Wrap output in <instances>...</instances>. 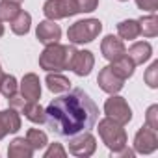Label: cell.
I'll use <instances>...</instances> for the list:
<instances>
[{
	"label": "cell",
	"mask_w": 158,
	"mask_h": 158,
	"mask_svg": "<svg viewBox=\"0 0 158 158\" xmlns=\"http://www.w3.org/2000/svg\"><path fill=\"white\" fill-rule=\"evenodd\" d=\"M117 34H119L121 39L132 41V39H136L138 35H141V34H139V23H138V21H132V19L121 21V23L117 24Z\"/></svg>",
	"instance_id": "cell-21"
},
{
	"label": "cell",
	"mask_w": 158,
	"mask_h": 158,
	"mask_svg": "<svg viewBox=\"0 0 158 158\" xmlns=\"http://www.w3.org/2000/svg\"><path fill=\"white\" fill-rule=\"evenodd\" d=\"M35 35H37L39 43H43V45H52V43H58V41H60V37H61V28H60V24H56V21L47 19V21H43V23L37 24Z\"/></svg>",
	"instance_id": "cell-11"
},
{
	"label": "cell",
	"mask_w": 158,
	"mask_h": 158,
	"mask_svg": "<svg viewBox=\"0 0 158 158\" xmlns=\"http://www.w3.org/2000/svg\"><path fill=\"white\" fill-rule=\"evenodd\" d=\"M43 13L47 19L58 21L65 17H73L80 11H78V6L74 0H47L43 6Z\"/></svg>",
	"instance_id": "cell-6"
},
{
	"label": "cell",
	"mask_w": 158,
	"mask_h": 158,
	"mask_svg": "<svg viewBox=\"0 0 158 158\" xmlns=\"http://www.w3.org/2000/svg\"><path fill=\"white\" fill-rule=\"evenodd\" d=\"M23 114L26 115V119L28 121H32V123H45L47 121V114H45V110L37 104V101H28L24 106H23Z\"/></svg>",
	"instance_id": "cell-19"
},
{
	"label": "cell",
	"mask_w": 158,
	"mask_h": 158,
	"mask_svg": "<svg viewBox=\"0 0 158 158\" xmlns=\"http://www.w3.org/2000/svg\"><path fill=\"white\" fill-rule=\"evenodd\" d=\"M45 82H47V88H48L52 93H65V91H69V88H71L69 78H65V76L60 74V73H52V71L47 74Z\"/></svg>",
	"instance_id": "cell-18"
},
{
	"label": "cell",
	"mask_w": 158,
	"mask_h": 158,
	"mask_svg": "<svg viewBox=\"0 0 158 158\" xmlns=\"http://www.w3.org/2000/svg\"><path fill=\"white\" fill-rule=\"evenodd\" d=\"M19 128H21V117L17 110L10 108L0 112V139L6 138L8 134H15Z\"/></svg>",
	"instance_id": "cell-14"
},
{
	"label": "cell",
	"mask_w": 158,
	"mask_h": 158,
	"mask_svg": "<svg viewBox=\"0 0 158 158\" xmlns=\"http://www.w3.org/2000/svg\"><path fill=\"white\" fill-rule=\"evenodd\" d=\"M30 24H32L30 13H26L24 10H21L17 13V17L11 21V32L17 34V35H26L30 32Z\"/></svg>",
	"instance_id": "cell-20"
},
{
	"label": "cell",
	"mask_w": 158,
	"mask_h": 158,
	"mask_svg": "<svg viewBox=\"0 0 158 158\" xmlns=\"http://www.w3.org/2000/svg\"><path fill=\"white\" fill-rule=\"evenodd\" d=\"M145 123H147V127L158 130V106H156V104L149 106V110H147V114H145Z\"/></svg>",
	"instance_id": "cell-27"
},
{
	"label": "cell",
	"mask_w": 158,
	"mask_h": 158,
	"mask_svg": "<svg viewBox=\"0 0 158 158\" xmlns=\"http://www.w3.org/2000/svg\"><path fill=\"white\" fill-rule=\"evenodd\" d=\"M47 125L52 132L60 136H74L78 132L91 130L99 119V108L89 99V95L76 88L69 95L54 99L47 110Z\"/></svg>",
	"instance_id": "cell-1"
},
{
	"label": "cell",
	"mask_w": 158,
	"mask_h": 158,
	"mask_svg": "<svg viewBox=\"0 0 158 158\" xmlns=\"http://www.w3.org/2000/svg\"><path fill=\"white\" fill-rule=\"evenodd\" d=\"M97 82H99V88H101L102 91L110 93V95L119 93V91L123 89V84H125V80H123V78H119V76L110 69V65H106L104 69H101Z\"/></svg>",
	"instance_id": "cell-10"
},
{
	"label": "cell",
	"mask_w": 158,
	"mask_h": 158,
	"mask_svg": "<svg viewBox=\"0 0 158 158\" xmlns=\"http://www.w3.org/2000/svg\"><path fill=\"white\" fill-rule=\"evenodd\" d=\"M8 102H10V106L13 108V110H23V106L28 102L23 95H17V93H13V95H10L8 97Z\"/></svg>",
	"instance_id": "cell-31"
},
{
	"label": "cell",
	"mask_w": 158,
	"mask_h": 158,
	"mask_svg": "<svg viewBox=\"0 0 158 158\" xmlns=\"http://www.w3.org/2000/svg\"><path fill=\"white\" fill-rule=\"evenodd\" d=\"M76 6H78V11H84V13H89V11H95L97 6H99V0H74Z\"/></svg>",
	"instance_id": "cell-29"
},
{
	"label": "cell",
	"mask_w": 158,
	"mask_h": 158,
	"mask_svg": "<svg viewBox=\"0 0 158 158\" xmlns=\"http://www.w3.org/2000/svg\"><path fill=\"white\" fill-rule=\"evenodd\" d=\"M104 114H106V117H112L119 125H127L132 119V110H130L128 102L123 97H117L115 93L104 102Z\"/></svg>",
	"instance_id": "cell-7"
},
{
	"label": "cell",
	"mask_w": 158,
	"mask_h": 158,
	"mask_svg": "<svg viewBox=\"0 0 158 158\" xmlns=\"http://www.w3.org/2000/svg\"><path fill=\"white\" fill-rule=\"evenodd\" d=\"M127 56L134 61V65H141V63H145L152 56V47L147 41H136V43L130 45Z\"/></svg>",
	"instance_id": "cell-15"
},
{
	"label": "cell",
	"mask_w": 158,
	"mask_h": 158,
	"mask_svg": "<svg viewBox=\"0 0 158 158\" xmlns=\"http://www.w3.org/2000/svg\"><path fill=\"white\" fill-rule=\"evenodd\" d=\"M119 2H125V0H119Z\"/></svg>",
	"instance_id": "cell-35"
},
{
	"label": "cell",
	"mask_w": 158,
	"mask_h": 158,
	"mask_svg": "<svg viewBox=\"0 0 158 158\" xmlns=\"http://www.w3.org/2000/svg\"><path fill=\"white\" fill-rule=\"evenodd\" d=\"M8 2H15V4H21V2H24V0H8Z\"/></svg>",
	"instance_id": "cell-33"
},
{
	"label": "cell",
	"mask_w": 158,
	"mask_h": 158,
	"mask_svg": "<svg viewBox=\"0 0 158 158\" xmlns=\"http://www.w3.org/2000/svg\"><path fill=\"white\" fill-rule=\"evenodd\" d=\"M101 52H102V56H104L106 60L114 61V60L125 56V54H127V48H125L123 39H119V37H115V35H106V37L102 39V43H101Z\"/></svg>",
	"instance_id": "cell-12"
},
{
	"label": "cell",
	"mask_w": 158,
	"mask_h": 158,
	"mask_svg": "<svg viewBox=\"0 0 158 158\" xmlns=\"http://www.w3.org/2000/svg\"><path fill=\"white\" fill-rule=\"evenodd\" d=\"M65 149L61 143H50V147L45 151V158H65Z\"/></svg>",
	"instance_id": "cell-28"
},
{
	"label": "cell",
	"mask_w": 158,
	"mask_h": 158,
	"mask_svg": "<svg viewBox=\"0 0 158 158\" xmlns=\"http://www.w3.org/2000/svg\"><path fill=\"white\" fill-rule=\"evenodd\" d=\"M21 11V4L15 2H8V0H2L0 2V21H13L17 17V13Z\"/></svg>",
	"instance_id": "cell-24"
},
{
	"label": "cell",
	"mask_w": 158,
	"mask_h": 158,
	"mask_svg": "<svg viewBox=\"0 0 158 158\" xmlns=\"http://www.w3.org/2000/svg\"><path fill=\"white\" fill-rule=\"evenodd\" d=\"M138 23H139V34H143L145 37H154V35H158V19H156L154 13L141 17Z\"/></svg>",
	"instance_id": "cell-22"
},
{
	"label": "cell",
	"mask_w": 158,
	"mask_h": 158,
	"mask_svg": "<svg viewBox=\"0 0 158 158\" xmlns=\"http://www.w3.org/2000/svg\"><path fill=\"white\" fill-rule=\"evenodd\" d=\"M26 141L32 145L34 151H39V149H43V147L48 143V138H47V134H45L43 130H39V128H30V130L26 132Z\"/></svg>",
	"instance_id": "cell-23"
},
{
	"label": "cell",
	"mask_w": 158,
	"mask_h": 158,
	"mask_svg": "<svg viewBox=\"0 0 158 158\" xmlns=\"http://www.w3.org/2000/svg\"><path fill=\"white\" fill-rule=\"evenodd\" d=\"M32 154H34V149L26 141V138H15L8 147L10 158H32Z\"/></svg>",
	"instance_id": "cell-16"
},
{
	"label": "cell",
	"mask_w": 158,
	"mask_h": 158,
	"mask_svg": "<svg viewBox=\"0 0 158 158\" xmlns=\"http://www.w3.org/2000/svg\"><path fill=\"white\" fill-rule=\"evenodd\" d=\"M99 136L106 143V147L112 151V154H115L123 147H127V132H125L123 125H119L112 117H104L99 121Z\"/></svg>",
	"instance_id": "cell-3"
},
{
	"label": "cell",
	"mask_w": 158,
	"mask_h": 158,
	"mask_svg": "<svg viewBox=\"0 0 158 158\" xmlns=\"http://www.w3.org/2000/svg\"><path fill=\"white\" fill-rule=\"evenodd\" d=\"M97 149V139L89 130L78 132L74 136H71L69 139V152L78 156V158H88L95 152Z\"/></svg>",
	"instance_id": "cell-5"
},
{
	"label": "cell",
	"mask_w": 158,
	"mask_h": 158,
	"mask_svg": "<svg viewBox=\"0 0 158 158\" xmlns=\"http://www.w3.org/2000/svg\"><path fill=\"white\" fill-rule=\"evenodd\" d=\"M2 34H4V24H2V21H0V37H2Z\"/></svg>",
	"instance_id": "cell-32"
},
{
	"label": "cell",
	"mask_w": 158,
	"mask_h": 158,
	"mask_svg": "<svg viewBox=\"0 0 158 158\" xmlns=\"http://www.w3.org/2000/svg\"><path fill=\"white\" fill-rule=\"evenodd\" d=\"M2 76H4V73H2V71H0V80H2Z\"/></svg>",
	"instance_id": "cell-34"
},
{
	"label": "cell",
	"mask_w": 158,
	"mask_h": 158,
	"mask_svg": "<svg viewBox=\"0 0 158 158\" xmlns=\"http://www.w3.org/2000/svg\"><path fill=\"white\" fill-rule=\"evenodd\" d=\"M21 95L26 101H39L41 97V82H39V76L34 73H28L23 76L21 80Z\"/></svg>",
	"instance_id": "cell-13"
},
{
	"label": "cell",
	"mask_w": 158,
	"mask_h": 158,
	"mask_svg": "<svg viewBox=\"0 0 158 158\" xmlns=\"http://www.w3.org/2000/svg\"><path fill=\"white\" fill-rule=\"evenodd\" d=\"M158 130L151 128V127H141L138 132H136V138H134V152H139V154H151L158 149Z\"/></svg>",
	"instance_id": "cell-8"
},
{
	"label": "cell",
	"mask_w": 158,
	"mask_h": 158,
	"mask_svg": "<svg viewBox=\"0 0 158 158\" xmlns=\"http://www.w3.org/2000/svg\"><path fill=\"white\" fill-rule=\"evenodd\" d=\"M143 78H145V84L149 88H158V61L151 63V67L145 71Z\"/></svg>",
	"instance_id": "cell-26"
},
{
	"label": "cell",
	"mask_w": 158,
	"mask_h": 158,
	"mask_svg": "<svg viewBox=\"0 0 158 158\" xmlns=\"http://www.w3.org/2000/svg\"><path fill=\"white\" fill-rule=\"evenodd\" d=\"M134 61L125 54V56H121V58H117V60H114L112 61V65H110V69L119 76V78H123V80H127V78H130L132 76V73H134Z\"/></svg>",
	"instance_id": "cell-17"
},
{
	"label": "cell",
	"mask_w": 158,
	"mask_h": 158,
	"mask_svg": "<svg viewBox=\"0 0 158 158\" xmlns=\"http://www.w3.org/2000/svg\"><path fill=\"white\" fill-rule=\"evenodd\" d=\"M136 4L139 10L149 11V13H154L158 10V0H136Z\"/></svg>",
	"instance_id": "cell-30"
},
{
	"label": "cell",
	"mask_w": 158,
	"mask_h": 158,
	"mask_svg": "<svg viewBox=\"0 0 158 158\" xmlns=\"http://www.w3.org/2000/svg\"><path fill=\"white\" fill-rule=\"evenodd\" d=\"M0 93L4 97H10L13 93H17V78L13 74H4L0 80Z\"/></svg>",
	"instance_id": "cell-25"
},
{
	"label": "cell",
	"mask_w": 158,
	"mask_h": 158,
	"mask_svg": "<svg viewBox=\"0 0 158 158\" xmlns=\"http://www.w3.org/2000/svg\"><path fill=\"white\" fill-rule=\"evenodd\" d=\"M74 52H76V48L73 45H60V43L47 45V48L39 56V67L48 73L50 71H54V73L65 71V69H69Z\"/></svg>",
	"instance_id": "cell-2"
},
{
	"label": "cell",
	"mask_w": 158,
	"mask_h": 158,
	"mask_svg": "<svg viewBox=\"0 0 158 158\" xmlns=\"http://www.w3.org/2000/svg\"><path fill=\"white\" fill-rule=\"evenodd\" d=\"M102 32V23L99 19H84V21H76L74 24L69 26L67 30V39L73 45H80V43H91L93 39L99 37Z\"/></svg>",
	"instance_id": "cell-4"
},
{
	"label": "cell",
	"mask_w": 158,
	"mask_h": 158,
	"mask_svg": "<svg viewBox=\"0 0 158 158\" xmlns=\"http://www.w3.org/2000/svg\"><path fill=\"white\" fill-rule=\"evenodd\" d=\"M0 71H2V69H0Z\"/></svg>",
	"instance_id": "cell-36"
},
{
	"label": "cell",
	"mask_w": 158,
	"mask_h": 158,
	"mask_svg": "<svg viewBox=\"0 0 158 158\" xmlns=\"http://www.w3.org/2000/svg\"><path fill=\"white\" fill-rule=\"evenodd\" d=\"M93 65H95V58L89 50H76L73 60H71L69 69L78 76H88L91 73Z\"/></svg>",
	"instance_id": "cell-9"
}]
</instances>
